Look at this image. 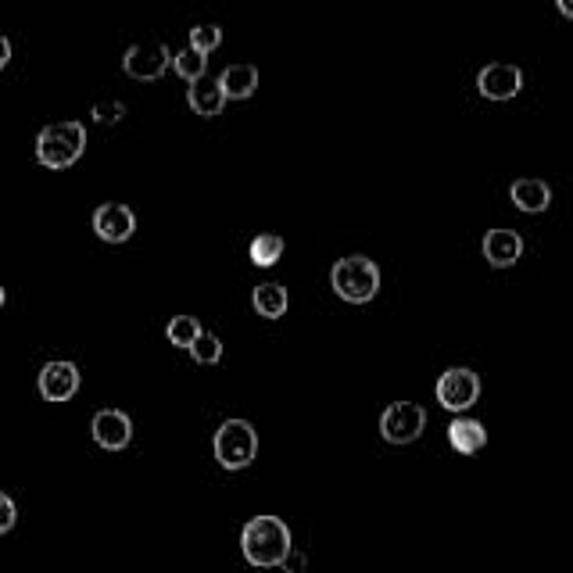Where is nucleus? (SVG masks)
Segmentation results:
<instances>
[{
	"instance_id": "nucleus-26",
	"label": "nucleus",
	"mask_w": 573,
	"mask_h": 573,
	"mask_svg": "<svg viewBox=\"0 0 573 573\" xmlns=\"http://www.w3.org/2000/svg\"><path fill=\"white\" fill-rule=\"evenodd\" d=\"M556 8H559V15L573 18V0H556Z\"/></svg>"
},
{
	"instance_id": "nucleus-12",
	"label": "nucleus",
	"mask_w": 573,
	"mask_h": 573,
	"mask_svg": "<svg viewBox=\"0 0 573 573\" xmlns=\"http://www.w3.org/2000/svg\"><path fill=\"white\" fill-rule=\"evenodd\" d=\"M523 255V237L516 230H488L484 237V258H488L495 269H509L516 266Z\"/></svg>"
},
{
	"instance_id": "nucleus-23",
	"label": "nucleus",
	"mask_w": 573,
	"mask_h": 573,
	"mask_svg": "<svg viewBox=\"0 0 573 573\" xmlns=\"http://www.w3.org/2000/svg\"><path fill=\"white\" fill-rule=\"evenodd\" d=\"M18 523V509H15V502H11L4 491H0V534H8L11 527Z\"/></svg>"
},
{
	"instance_id": "nucleus-27",
	"label": "nucleus",
	"mask_w": 573,
	"mask_h": 573,
	"mask_svg": "<svg viewBox=\"0 0 573 573\" xmlns=\"http://www.w3.org/2000/svg\"><path fill=\"white\" fill-rule=\"evenodd\" d=\"M4 305H8V291H4V283H0V312H4Z\"/></svg>"
},
{
	"instance_id": "nucleus-21",
	"label": "nucleus",
	"mask_w": 573,
	"mask_h": 573,
	"mask_svg": "<svg viewBox=\"0 0 573 573\" xmlns=\"http://www.w3.org/2000/svg\"><path fill=\"white\" fill-rule=\"evenodd\" d=\"M190 355H194L197 366H215V362L223 359V341H219L215 334H208V330H201V337L194 341Z\"/></svg>"
},
{
	"instance_id": "nucleus-7",
	"label": "nucleus",
	"mask_w": 573,
	"mask_h": 573,
	"mask_svg": "<svg viewBox=\"0 0 573 573\" xmlns=\"http://www.w3.org/2000/svg\"><path fill=\"white\" fill-rule=\"evenodd\" d=\"M172 69V51L165 43H133L122 58V72L137 83H151V79H162Z\"/></svg>"
},
{
	"instance_id": "nucleus-3",
	"label": "nucleus",
	"mask_w": 573,
	"mask_h": 573,
	"mask_svg": "<svg viewBox=\"0 0 573 573\" xmlns=\"http://www.w3.org/2000/svg\"><path fill=\"white\" fill-rule=\"evenodd\" d=\"M334 294L348 305H366L380 291V266L366 255H348L330 269Z\"/></svg>"
},
{
	"instance_id": "nucleus-10",
	"label": "nucleus",
	"mask_w": 573,
	"mask_h": 573,
	"mask_svg": "<svg viewBox=\"0 0 573 573\" xmlns=\"http://www.w3.org/2000/svg\"><path fill=\"white\" fill-rule=\"evenodd\" d=\"M90 434L108 452H122L133 441V420L122 409H101L94 416V423H90Z\"/></svg>"
},
{
	"instance_id": "nucleus-20",
	"label": "nucleus",
	"mask_w": 573,
	"mask_h": 573,
	"mask_svg": "<svg viewBox=\"0 0 573 573\" xmlns=\"http://www.w3.org/2000/svg\"><path fill=\"white\" fill-rule=\"evenodd\" d=\"M205 69H208V58L205 54L190 51V47H183L180 54H172V72H176L180 79H187V83L205 79Z\"/></svg>"
},
{
	"instance_id": "nucleus-25",
	"label": "nucleus",
	"mask_w": 573,
	"mask_h": 573,
	"mask_svg": "<svg viewBox=\"0 0 573 573\" xmlns=\"http://www.w3.org/2000/svg\"><path fill=\"white\" fill-rule=\"evenodd\" d=\"M8 61H11V40L0 36V69H8Z\"/></svg>"
},
{
	"instance_id": "nucleus-16",
	"label": "nucleus",
	"mask_w": 573,
	"mask_h": 573,
	"mask_svg": "<svg viewBox=\"0 0 573 573\" xmlns=\"http://www.w3.org/2000/svg\"><path fill=\"white\" fill-rule=\"evenodd\" d=\"M219 86H223L226 101H248L258 90V69L255 65H230L219 76Z\"/></svg>"
},
{
	"instance_id": "nucleus-14",
	"label": "nucleus",
	"mask_w": 573,
	"mask_h": 573,
	"mask_svg": "<svg viewBox=\"0 0 573 573\" xmlns=\"http://www.w3.org/2000/svg\"><path fill=\"white\" fill-rule=\"evenodd\" d=\"M187 101H190V108L201 115V119H215V115H223V108H226L223 86H219V79H212V76L190 83Z\"/></svg>"
},
{
	"instance_id": "nucleus-17",
	"label": "nucleus",
	"mask_w": 573,
	"mask_h": 573,
	"mask_svg": "<svg viewBox=\"0 0 573 573\" xmlns=\"http://www.w3.org/2000/svg\"><path fill=\"white\" fill-rule=\"evenodd\" d=\"M251 305H255L258 316L280 319L283 312H287V305H291V298H287V287H283V283H258L255 294H251Z\"/></svg>"
},
{
	"instance_id": "nucleus-13",
	"label": "nucleus",
	"mask_w": 573,
	"mask_h": 573,
	"mask_svg": "<svg viewBox=\"0 0 573 573\" xmlns=\"http://www.w3.org/2000/svg\"><path fill=\"white\" fill-rule=\"evenodd\" d=\"M448 445L459 455H477L480 448L488 445V430L480 420H470V416H455L448 423Z\"/></svg>"
},
{
	"instance_id": "nucleus-5",
	"label": "nucleus",
	"mask_w": 573,
	"mask_h": 573,
	"mask_svg": "<svg viewBox=\"0 0 573 573\" xmlns=\"http://www.w3.org/2000/svg\"><path fill=\"white\" fill-rule=\"evenodd\" d=\"M427 427V409L416 402H391L380 412V437L391 445H412Z\"/></svg>"
},
{
	"instance_id": "nucleus-4",
	"label": "nucleus",
	"mask_w": 573,
	"mask_h": 573,
	"mask_svg": "<svg viewBox=\"0 0 573 573\" xmlns=\"http://www.w3.org/2000/svg\"><path fill=\"white\" fill-rule=\"evenodd\" d=\"M258 455V434L248 420H226L215 430V462L223 470H248Z\"/></svg>"
},
{
	"instance_id": "nucleus-24",
	"label": "nucleus",
	"mask_w": 573,
	"mask_h": 573,
	"mask_svg": "<svg viewBox=\"0 0 573 573\" xmlns=\"http://www.w3.org/2000/svg\"><path fill=\"white\" fill-rule=\"evenodd\" d=\"M94 115H97V122H115V119H122V115H126V108H122L119 101H115V104H97Z\"/></svg>"
},
{
	"instance_id": "nucleus-8",
	"label": "nucleus",
	"mask_w": 573,
	"mask_h": 573,
	"mask_svg": "<svg viewBox=\"0 0 573 573\" xmlns=\"http://www.w3.org/2000/svg\"><path fill=\"white\" fill-rule=\"evenodd\" d=\"M477 90L488 101H513L523 90V72L516 65H505V61H491L477 72Z\"/></svg>"
},
{
	"instance_id": "nucleus-6",
	"label": "nucleus",
	"mask_w": 573,
	"mask_h": 573,
	"mask_svg": "<svg viewBox=\"0 0 573 573\" xmlns=\"http://www.w3.org/2000/svg\"><path fill=\"white\" fill-rule=\"evenodd\" d=\"M434 394H437V405H441V409L459 412V416H462V412L470 409V405H477L480 377L473 373V369H466V366H452V369H445V373H441Z\"/></svg>"
},
{
	"instance_id": "nucleus-15",
	"label": "nucleus",
	"mask_w": 573,
	"mask_h": 573,
	"mask_svg": "<svg viewBox=\"0 0 573 573\" xmlns=\"http://www.w3.org/2000/svg\"><path fill=\"white\" fill-rule=\"evenodd\" d=\"M509 201H513L520 212H545L552 205V190H548L545 180H516L509 187Z\"/></svg>"
},
{
	"instance_id": "nucleus-11",
	"label": "nucleus",
	"mask_w": 573,
	"mask_h": 573,
	"mask_svg": "<svg viewBox=\"0 0 573 573\" xmlns=\"http://www.w3.org/2000/svg\"><path fill=\"white\" fill-rule=\"evenodd\" d=\"M94 233L104 240V244H126L133 233H137V215L129 212L126 205H101L94 212Z\"/></svg>"
},
{
	"instance_id": "nucleus-19",
	"label": "nucleus",
	"mask_w": 573,
	"mask_h": 573,
	"mask_svg": "<svg viewBox=\"0 0 573 573\" xmlns=\"http://www.w3.org/2000/svg\"><path fill=\"white\" fill-rule=\"evenodd\" d=\"M165 337H169V344H176V348H194V341L201 337V323H197L194 316H172L169 326H165Z\"/></svg>"
},
{
	"instance_id": "nucleus-1",
	"label": "nucleus",
	"mask_w": 573,
	"mask_h": 573,
	"mask_svg": "<svg viewBox=\"0 0 573 573\" xmlns=\"http://www.w3.org/2000/svg\"><path fill=\"white\" fill-rule=\"evenodd\" d=\"M240 552L258 570H273L291 559V527L280 516H255L240 531Z\"/></svg>"
},
{
	"instance_id": "nucleus-22",
	"label": "nucleus",
	"mask_w": 573,
	"mask_h": 573,
	"mask_svg": "<svg viewBox=\"0 0 573 573\" xmlns=\"http://www.w3.org/2000/svg\"><path fill=\"white\" fill-rule=\"evenodd\" d=\"M219 43H223V29H219V26H194V29H190V51L205 54V58H208Z\"/></svg>"
},
{
	"instance_id": "nucleus-2",
	"label": "nucleus",
	"mask_w": 573,
	"mask_h": 573,
	"mask_svg": "<svg viewBox=\"0 0 573 573\" xmlns=\"http://www.w3.org/2000/svg\"><path fill=\"white\" fill-rule=\"evenodd\" d=\"M86 151V126L83 122H51L36 137V162L43 169H69Z\"/></svg>"
},
{
	"instance_id": "nucleus-9",
	"label": "nucleus",
	"mask_w": 573,
	"mask_h": 573,
	"mask_svg": "<svg viewBox=\"0 0 573 573\" xmlns=\"http://www.w3.org/2000/svg\"><path fill=\"white\" fill-rule=\"evenodd\" d=\"M36 391L43 394V402H69L79 391V366L65 359L47 362L40 369V377H36Z\"/></svg>"
},
{
	"instance_id": "nucleus-18",
	"label": "nucleus",
	"mask_w": 573,
	"mask_h": 573,
	"mask_svg": "<svg viewBox=\"0 0 573 573\" xmlns=\"http://www.w3.org/2000/svg\"><path fill=\"white\" fill-rule=\"evenodd\" d=\"M248 255H251V262H255V266H262V269L276 266V262H280V255H283V237H276V233H258V237L251 240Z\"/></svg>"
}]
</instances>
